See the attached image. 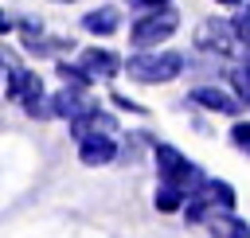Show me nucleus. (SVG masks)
Here are the masks:
<instances>
[{
  "label": "nucleus",
  "instance_id": "nucleus-1",
  "mask_svg": "<svg viewBox=\"0 0 250 238\" xmlns=\"http://www.w3.org/2000/svg\"><path fill=\"white\" fill-rule=\"evenodd\" d=\"M156 172H160V183H168V187H180L184 195H195L199 187H203V172H199V164H191L180 148H172V144H156Z\"/></svg>",
  "mask_w": 250,
  "mask_h": 238
},
{
  "label": "nucleus",
  "instance_id": "nucleus-2",
  "mask_svg": "<svg viewBox=\"0 0 250 238\" xmlns=\"http://www.w3.org/2000/svg\"><path fill=\"white\" fill-rule=\"evenodd\" d=\"M125 70L137 82H172L184 70V55H176V51H141V55H129Z\"/></svg>",
  "mask_w": 250,
  "mask_h": 238
},
{
  "label": "nucleus",
  "instance_id": "nucleus-3",
  "mask_svg": "<svg viewBox=\"0 0 250 238\" xmlns=\"http://www.w3.org/2000/svg\"><path fill=\"white\" fill-rule=\"evenodd\" d=\"M176 27H180V16L172 8H152L129 27V43L133 47H160L164 39L176 35Z\"/></svg>",
  "mask_w": 250,
  "mask_h": 238
},
{
  "label": "nucleus",
  "instance_id": "nucleus-4",
  "mask_svg": "<svg viewBox=\"0 0 250 238\" xmlns=\"http://www.w3.org/2000/svg\"><path fill=\"white\" fill-rule=\"evenodd\" d=\"M234 207V187L223 179H203V187L195 195H188L184 203V218L188 222H203L211 211H230Z\"/></svg>",
  "mask_w": 250,
  "mask_h": 238
},
{
  "label": "nucleus",
  "instance_id": "nucleus-5",
  "mask_svg": "<svg viewBox=\"0 0 250 238\" xmlns=\"http://www.w3.org/2000/svg\"><path fill=\"white\" fill-rule=\"evenodd\" d=\"M195 43H199L203 51H211V55H234L242 39H238V27H234L230 20H203Z\"/></svg>",
  "mask_w": 250,
  "mask_h": 238
},
{
  "label": "nucleus",
  "instance_id": "nucleus-6",
  "mask_svg": "<svg viewBox=\"0 0 250 238\" xmlns=\"http://www.w3.org/2000/svg\"><path fill=\"white\" fill-rule=\"evenodd\" d=\"M51 109L59 117H66V121H82V117L98 113V101L86 94V86H66V90H59L51 98Z\"/></svg>",
  "mask_w": 250,
  "mask_h": 238
},
{
  "label": "nucleus",
  "instance_id": "nucleus-7",
  "mask_svg": "<svg viewBox=\"0 0 250 238\" xmlns=\"http://www.w3.org/2000/svg\"><path fill=\"white\" fill-rule=\"evenodd\" d=\"M78 160H82L86 168H105V164H113V160H117L113 137H109V133H90V137H82V140H78Z\"/></svg>",
  "mask_w": 250,
  "mask_h": 238
},
{
  "label": "nucleus",
  "instance_id": "nucleus-8",
  "mask_svg": "<svg viewBox=\"0 0 250 238\" xmlns=\"http://www.w3.org/2000/svg\"><path fill=\"white\" fill-rule=\"evenodd\" d=\"M191 101L195 105H203V109H211V113H238V98L234 94H227V90H219V86H199V90H191Z\"/></svg>",
  "mask_w": 250,
  "mask_h": 238
},
{
  "label": "nucleus",
  "instance_id": "nucleus-9",
  "mask_svg": "<svg viewBox=\"0 0 250 238\" xmlns=\"http://www.w3.org/2000/svg\"><path fill=\"white\" fill-rule=\"evenodd\" d=\"M203 222H207V234L211 238H250V226L238 215H230V211H211Z\"/></svg>",
  "mask_w": 250,
  "mask_h": 238
},
{
  "label": "nucleus",
  "instance_id": "nucleus-10",
  "mask_svg": "<svg viewBox=\"0 0 250 238\" xmlns=\"http://www.w3.org/2000/svg\"><path fill=\"white\" fill-rule=\"evenodd\" d=\"M78 62L90 70V78H113V74L121 70V59H117L113 51H102V47L82 51V59H78Z\"/></svg>",
  "mask_w": 250,
  "mask_h": 238
},
{
  "label": "nucleus",
  "instance_id": "nucleus-11",
  "mask_svg": "<svg viewBox=\"0 0 250 238\" xmlns=\"http://www.w3.org/2000/svg\"><path fill=\"white\" fill-rule=\"evenodd\" d=\"M117 23H121L117 8H98V12H86V16H82V27L94 31V35H113Z\"/></svg>",
  "mask_w": 250,
  "mask_h": 238
},
{
  "label": "nucleus",
  "instance_id": "nucleus-12",
  "mask_svg": "<svg viewBox=\"0 0 250 238\" xmlns=\"http://www.w3.org/2000/svg\"><path fill=\"white\" fill-rule=\"evenodd\" d=\"M55 70H59V78H62V82H70V86H90V82H94V78H90V70H86L82 62H59Z\"/></svg>",
  "mask_w": 250,
  "mask_h": 238
},
{
  "label": "nucleus",
  "instance_id": "nucleus-13",
  "mask_svg": "<svg viewBox=\"0 0 250 238\" xmlns=\"http://www.w3.org/2000/svg\"><path fill=\"white\" fill-rule=\"evenodd\" d=\"M184 203H188V195H184L180 187L160 183V191H156V211H176V207H184Z\"/></svg>",
  "mask_w": 250,
  "mask_h": 238
},
{
  "label": "nucleus",
  "instance_id": "nucleus-14",
  "mask_svg": "<svg viewBox=\"0 0 250 238\" xmlns=\"http://www.w3.org/2000/svg\"><path fill=\"white\" fill-rule=\"evenodd\" d=\"M230 86L238 90V101H246V105H250V62H246V66H238V70L230 74Z\"/></svg>",
  "mask_w": 250,
  "mask_h": 238
},
{
  "label": "nucleus",
  "instance_id": "nucleus-15",
  "mask_svg": "<svg viewBox=\"0 0 250 238\" xmlns=\"http://www.w3.org/2000/svg\"><path fill=\"white\" fill-rule=\"evenodd\" d=\"M230 140H234L238 152L250 156V121H234V125H230Z\"/></svg>",
  "mask_w": 250,
  "mask_h": 238
},
{
  "label": "nucleus",
  "instance_id": "nucleus-16",
  "mask_svg": "<svg viewBox=\"0 0 250 238\" xmlns=\"http://www.w3.org/2000/svg\"><path fill=\"white\" fill-rule=\"evenodd\" d=\"M234 27H238V39H242V43L250 47V8H246V12L238 16V20H234Z\"/></svg>",
  "mask_w": 250,
  "mask_h": 238
},
{
  "label": "nucleus",
  "instance_id": "nucleus-17",
  "mask_svg": "<svg viewBox=\"0 0 250 238\" xmlns=\"http://www.w3.org/2000/svg\"><path fill=\"white\" fill-rule=\"evenodd\" d=\"M133 8H145V12H152V8H168V0H129Z\"/></svg>",
  "mask_w": 250,
  "mask_h": 238
},
{
  "label": "nucleus",
  "instance_id": "nucleus-18",
  "mask_svg": "<svg viewBox=\"0 0 250 238\" xmlns=\"http://www.w3.org/2000/svg\"><path fill=\"white\" fill-rule=\"evenodd\" d=\"M8 31H12V23H8V16L0 12V35H8Z\"/></svg>",
  "mask_w": 250,
  "mask_h": 238
},
{
  "label": "nucleus",
  "instance_id": "nucleus-19",
  "mask_svg": "<svg viewBox=\"0 0 250 238\" xmlns=\"http://www.w3.org/2000/svg\"><path fill=\"white\" fill-rule=\"evenodd\" d=\"M219 4H223V8H234V4H242V0H219Z\"/></svg>",
  "mask_w": 250,
  "mask_h": 238
}]
</instances>
